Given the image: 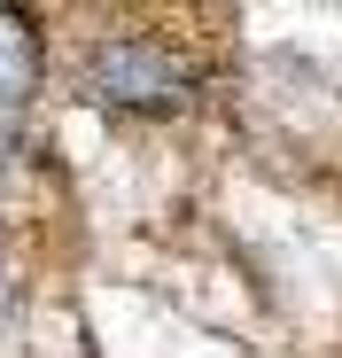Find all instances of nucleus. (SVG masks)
I'll list each match as a JSON object with an SVG mask.
<instances>
[{
    "label": "nucleus",
    "mask_w": 342,
    "mask_h": 358,
    "mask_svg": "<svg viewBox=\"0 0 342 358\" xmlns=\"http://www.w3.org/2000/svg\"><path fill=\"white\" fill-rule=\"evenodd\" d=\"M187 86H195L187 63H179L163 39H140V31L101 39V47L86 55V94H94L101 109H148V117H163V109L187 101Z\"/></svg>",
    "instance_id": "nucleus-1"
},
{
    "label": "nucleus",
    "mask_w": 342,
    "mask_h": 358,
    "mask_svg": "<svg viewBox=\"0 0 342 358\" xmlns=\"http://www.w3.org/2000/svg\"><path fill=\"white\" fill-rule=\"evenodd\" d=\"M0 164H8V133H0Z\"/></svg>",
    "instance_id": "nucleus-2"
}]
</instances>
